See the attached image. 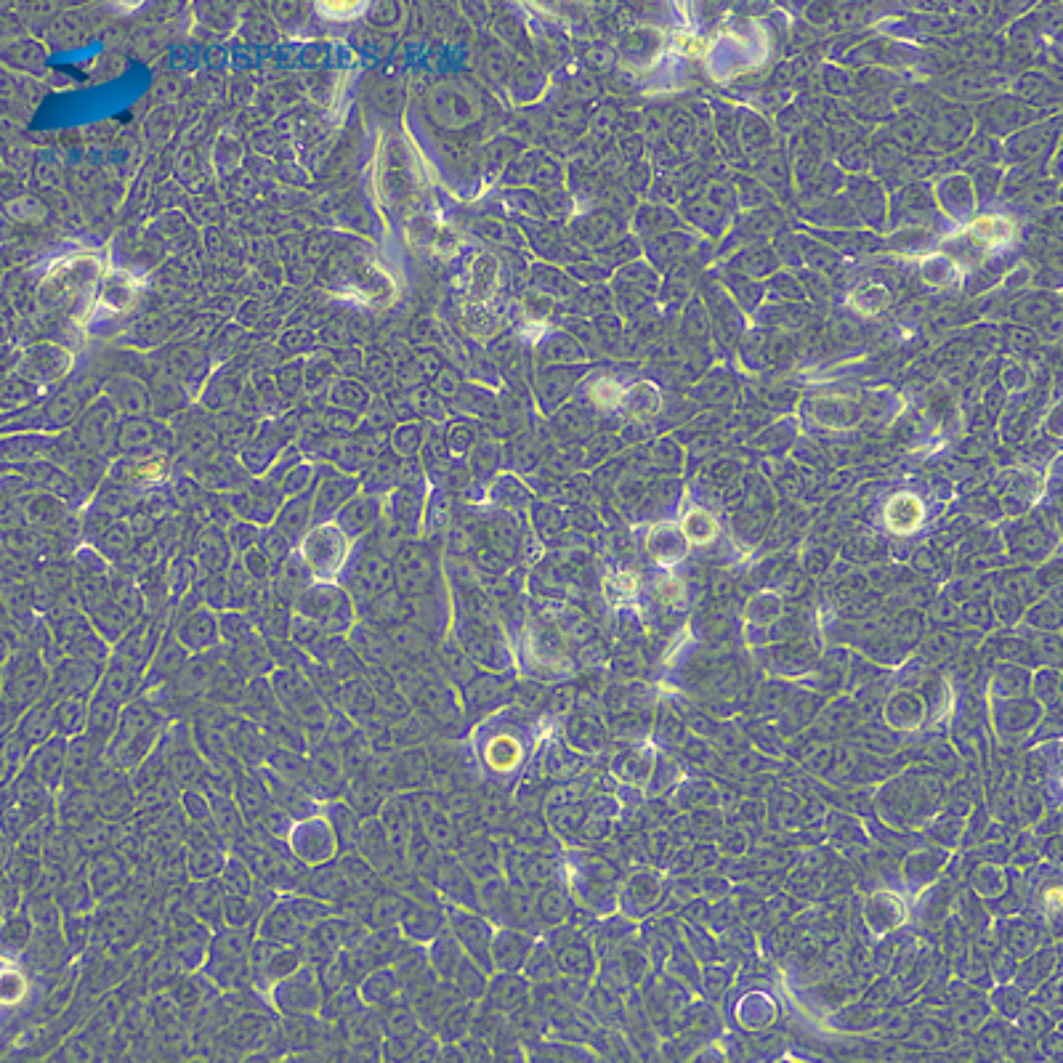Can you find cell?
Segmentation results:
<instances>
[{
    "label": "cell",
    "mask_w": 1063,
    "mask_h": 1063,
    "mask_svg": "<svg viewBox=\"0 0 1063 1063\" xmlns=\"http://www.w3.org/2000/svg\"><path fill=\"white\" fill-rule=\"evenodd\" d=\"M32 941V923L24 915H8L3 925V944L8 952H22Z\"/></svg>",
    "instance_id": "f546056e"
},
{
    "label": "cell",
    "mask_w": 1063,
    "mask_h": 1063,
    "mask_svg": "<svg viewBox=\"0 0 1063 1063\" xmlns=\"http://www.w3.org/2000/svg\"><path fill=\"white\" fill-rule=\"evenodd\" d=\"M88 705L83 697H59L54 707V731L59 737H78L88 729Z\"/></svg>",
    "instance_id": "44dd1931"
},
{
    "label": "cell",
    "mask_w": 1063,
    "mask_h": 1063,
    "mask_svg": "<svg viewBox=\"0 0 1063 1063\" xmlns=\"http://www.w3.org/2000/svg\"><path fill=\"white\" fill-rule=\"evenodd\" d=\"M357 484L349 482V479H327L325 484H319L317 497H314V524L319 521L330 519L333 513H338L343 505L349 503L354 492H357Z\"/></svg>",
    "instance_id": "ffe728a7"
},
{
    "label": "cell",
    "mask_w": 1063,
    "mask_h": 1063,
    "mask_svg": "<svg viewBox=\"0 0 1063 1063\" xmlns=\"http://www.w3.org/2000/svg\"><path fill=\"white\" fill-rule=\"evenodd\" d=\"M234 800H237V806H240L248 824H256L266 814V808L274 806L272 795L266 790V784L261 782L258 771H242L234 779Z\"/></svg>",
    "instance_id": "8fae6325"
},
{
    "label": "cell",
    "mask_w": 1063,
    "mask_h": 1063,
    "mask_svg": "<svg viewBox=\"0 0 1063 1063\" xmlns=\"http://www.w3.org/2000/svg\"><path fill=\"white\" fill-rule=\"evenodd\" d=\"M295 612L303 620H309L311 625L333 633V636H349V630L357 625L354 617V601L349 598V593H343L341 588H333V585H314V588H306L298 593V601H295Z\"/></svg>",
    "instance_id": "6da1fadb"
},
{
    "label": "cell",
    "mask_w": 1063,
    "mask_h": 1063,
    "mask_svg": "<svg viewBox=\"0 0 1063 1063\" xmlns=\"http://www.w3.org/2000/svg\"><path fill=\"white\" fill-rule=\"evenodd\" d=\"M341 798L357 811L359 819H370V816H378L383 800L388 798V790L370 776H359V779H349Z\"/></svg>",
    "instance_id": "2e32d148"
},
{
    "label": "cell",
    "mask_w": 1063,
    "mask_h": 1063,
    "mask_svg": "<svg viewBox=\"0 0 1063 1063\" xmlns=\"http://www.w3.org/2000/svg\"><path fill=\"white\" fill-rule=\"evenodd\" d=\"M970 234H973L976 240L986 242V245H997V242L1008 237V224H1005L1000 216H981L973 221Z\"/></svg>",
    "instance_id": "d6a6232c"
},
{
    "label": "cell",
    "mask_w": 1063,
    "mask_h": 1063,
    "mask_svg": "<svg viewBox=\"0 0 1063 1063\" xmlns=\"http://www.w3.org/2000/svg\"><path fill=\"white\" fill-rule=\"evenodd\" d=\"M48 686V668H35L30 673H19V676L6 678V702L16 707V710H24V707H32L43 697V691Z\"/></svg>",
    "instance_id": "e0dca14e"
},
{
    "label": "cell",
    "mask_w": 1063,
    "mask_h": 1063,
    "mask_svg": "<svg viewBox=\"0 0 1063 1063\" xmlns=\"http://www.w3.org/2000/svg\"><path fill=\"white\" fill-rule=\"evenodd\" d=\"M359 997H362V1002H367L370 1008H383V1005H391L394 1000L404 997L399 970L391 968V965L373 968V973H367V976L359 981Z\"/></svg>",
    "instance_id": "30bf717a"
},
{
    "label": "cell",
    "mask_w": 1063,
    "mask_h": 1063,
    "mask_svg": "<svg viewBox=\"0 0 1063 1063\" xmlns=\"http://www.w3.org/2000/svg\"><path fill=\"white\" fill-rule=\"evenodd\" d=\"M221 915H224V923L229 928H248L256 917V907H253V896H242V893H226L224 904H221Z\"/></svg>",
    "instance_id": "4316f807"
},
{
    "label": "cell",
    "mask_w": 1063,
    "mask_h": 1063,
    "mask_svg": "<svg viewBox=\"0 0 1063 1063\" xmlns=\"http://www.w3.org/2000/svg\"><path fill=\"white\" fill-rule=\"evenodd\" d=\"M521 758V750L516 745V739L511 737H497L492 739V745H487V763L497 771L513 769Z\"/></svg>",
    "instance_id": "f1b7e54d"
},
{
    "label": "cell",
    "mask_w": 1063,
    "mask_h": 1063,
    "mask_svg": "<svg viewBox=\"0 0 1063 1063\" xmlns=\"http://www.w3.org/2000/svg\"><path fill=\"white\" fill-rule=\"evenodd\" d=\"M303 561L311 569V575L319 580L341 575L343 564L349 559V537L333 524H317L301 545Z\"/></svg>",
    "instance_id": "7a4b0ae2"
},
{
    "label": "cell",
    "mask_w": 1063,
    "mask_h": 1063,
    "mask_svg": "<svg viewBox=\"0 0 1063 1063\" xmlns=\"http://www.w3.org/2000/svg\"><path fill=\"white\" fill-rule=\"evenodd\" d=\"M290 548H293V540H290L282 529H269L264 537H261V551L269 556L272 561H282L285 556L290 553Z\"/></svg>",
    "instance_id": "e575fe53"
},
{
    "label": "cell",
    "mask_w": 1063,
    "mask_h": 1063,
    "mask_svg": "<svg viewBox=\"0 0 1063 1063\" xmlns=\"http://www.w3.org/2000/svg\"><path fill=\"white\" fill-rule=\"evenodd\" d=\"M322 994L325 992L319 986L317 970L303 968V965L272 986V1002L282 1016H309L319 1010L325 1000Z\"/></svg>",
    "instance_id": "3957f363"
},
{
    "label": "cell",
    "mask_w": 1063,
    "mask_h": 1063,
    "mask_svg": "<svg viewBox=\"0 0 1063 1063\" xmlns=\"http://www.w3.org/2000/svg\"><path fill=\"white\" fill-rule=\"evenodd\" d=\"M67 737L48 739L46 745L38 747V753L32 755L30 771L32 776L38 779V784H43L46 790H56L59 782L64 779V769H67Z\"/></svg>",
    "instance_id": "ba28073f"
},
{
    "label": "cell",
    "mask_w": 1063,
    "mask_h": 1063,
    "mask_svg": "<svg viewBox=\"0 0 1063 1063\" xmlns=\"http://www.w3.org/2000/svg\"><path fill=\"white\" fill-rule=\"evenodd\" d=\"M101 683V662L86 660V657H72L64 660L54 670V691L62 697H83L94 694L96 686Z\"/></svg>",
    "instance_id": "52a82bcc"
},
{
    "label": "cell",
    "mask_w": 1063,
    "mask_h": 1063,
    "mask_svg": "<svg viewBox=\"0 0 1063 1063\" xmlns=\"http://www.w3.org/2000/svg\"><path fill=\"white\" fill-rule=\"evenodd\" d=\"M325 819L330 822V827H333L335 832V840H338V854L354 851V848H357L359 827H362V819H359L357 811H354L346 800H341V803H330V806H327Z\"/></svg>",
    "instance_id": "d6986e66"
},
{
    "label": "cell",
    "mask_w": 1063,
    "mask_h": 1063,
    "mask_svg": "<svg viewBox=\"0 0 1063 1063\" xmlns=\"http://www.w3.org/2000/svg\"><path fill=\"white\" fill-rule=\"evenodd\" d=\"M920 519H923V505L917 503L915 497H896L891 505H888V524H891L893 529H912L920 524Z\"/></svg>",
    "instance_id": "83f0119b"
},
{
    "label": "cell",
    "mask_w": 1063,
    "mask_h": 1063,
    "mask_svg": "<svg viewBox=\"0 0 1063 1063\" xmlns=\"http://www.w3.org/2000/svg\"><path fill=\"white\" fill-rule=\"evenodd\" d=\"M301 949L303 957H309L311 965H319L322 960L335 955L338 949H343L338 917H325V920L309 925V928H306V936L301 939Z\"/></svg>",
    "instance_id": "4fadbf2b"
},
{
    "label": "cell",
    "mask_w": 1063,
    "mask_h": 1063,
    "mask_svg": "<svg viewBox=\"0 0 1063 1063\" xmlns=\"http://www.w3.org/2000/svg\"><path fill=\"white\" fill-rule=\"evenodd\" d=\"M0 992H3V1002H6L8 1008L11 1005H16V1002H22L24 992H27V978H24L22 970H6V976H3V986H0Z\"/></svg>",
    "instance_id": "d590c367"
},
{
    "label": "cell",
    "mask_w": 1063,
    "mask_h": 1063,
    "mask_svg": "<svg viewBox=\"0 0 1063 1063\" xmlns=\"http://www.w3.org/2000/svg\"><path fill=\"white\" fill-rule=\"evenodd\" d=\"M221 883L226 885L229 893H242V896H253L256 891V875L248 867V862L242 856H229L221 867Z\"/></svg>",
    "instance_id": "d4e9b609"
},
{
    "label": "cell",
    "mask_w": 1063,
    "mask_h": 1063,
    "mask_svg": "<svg viewBox=\"0 0 1063 1063\" xmlns=\"http://www.w3.org/2000/svg\"><path fill=\"white\" fill-rule=\"evenodd\" d=\"M341 707H343V713L349 715L351 721L357 723L359 729H365V726H370V723L383 721V718H386L381 710V699H378L373 683H370V678H367V670L362 673V676L351 678V681H343Z\"/></svg>",
    "instance_id": "8992f818"
},
{
    "label": "cell",
    "mask_w": 1063,
    "mask_h": 1063,
    "mask_svg": "<svg viewBox=\"0 0 1063 1063\" xmlns=\"http://www.w3.org/2000/svg\"><path fill=\"white\" fill-rule=\"evenodd\" d=\"M349 891H351V885H349V880L343 877L338 862L317 864L314 870L306 872V877H303V883H301V893H309V896L322 899V901H341Z\"/></svg>",
    "instance_id": "5bb4252c"
},
{
    "label": "cell",
    "mask_w": 1063,
    "mask_h": 1063,
    "mask_svg": "<svg viewBox=\"0 0 1063 1063\" xmlns=\"http://www.w3.org/2000/svg\"><path fill=\"white\" fill-rule=\"evenodd\" d=\"M62 931H64V941L70 944V949L86 947L88 933H91V920H88V915H80V912H64Z\"/></svg>",
    "instance_id": "1f68e13d"
},
{
    "label": "cell",
    "mask_w": 1063,
    "mask_h": 1063,
    "mask_svg": "<svg viewBox=\"0 0 1063 1063\" xmlns=\"http://www.w3.org/2000/svg\"><path fill=\"white\" fill-rule=\"evenodd\" d=\"M375 519H378V503L373 497H351L349 503L338 511V524L335 527L351 540V537L365 535L367 529L375 524Z\"/></svg>",
    "instance_id": "ac0fdd59"
},
{
    "label": "cell",
    "mask_w": 1063,
    "mask_h": 1063,
    "mask_svg": "<svg viewBox=\"0 0 1063 1063\" xmlns=\"http://www.w3.org/2000/svg\"><path fill=\"white\" fill-rule=\"evenodd\" d=\"M288 843L293 854L306 864H325L333 862L338 854V840L325 816H303L295 819L293 830L288 835Z\"/></svg>",
    "instance_id": "277c9868"
},
{
    "label": "cell",
    "mask_w": 1063,
    "mask_h": 1063,
    "mask_svg": "<svg viewBox=\"0 0 1063 1063\" xmlns=\"http://www.w3.org/2000/svg\"><path fill=\"white\" fill-rule=\"evenodd\" d=\"M54 707V697H40L38 702L27 707V713L19 718L16 734L30 747L46 745L48 739H51V731H54Z\"/></svg>",
    "instance_id": "9a60e30c"
},
{
    "label": "cell",
    "mask_w": 1063,
    "mask_h": 1063,
    "mask_svg": "<svg viewBox=\"0 0 1063 1063\" xmlns=\"http://www.w3.org/2000/svg\"><path fill=\"white\" fill-rule=\"evenodd\" d=\"M176 638H179V644L184 646L187 652L202 654L218 644L221 630H218V620L213 617V612L197 609V612H192L189 617L181 620L179 630H176Z\"/></svg>",
    "instance_id": "9c48e42d"
},
{
    "label": "cell",
    "mask_w": 1063,
    "mask_h": 1063,
    "mask_svg": "<svg viewBox=\"0 0 1063 1063\" xmlns=\"http://www.w3.org/2000/svg\"><path fill=\"white\" fill-rule=\"evenodd\" d=\"M306 928L298 917L293 915V909L288 907V901L282 899L277 904L269 907L261 923H258V936L274 941H285V944H301V939L306 936Z\"/></svg>",
    "instance_id": "7c38bea8"
},
{
    "label": "cell",
    "mask_w": 1063,
    "mask_h": 1063,
    "mask_svg": "<svg viewBox=\"0 0 1063 1063\" xmlns=\"http://www.w3.org/2000/svg\"><path fill=\"white\" fill-rule=\"evenodd\" d=\"M349 644L357 649V654L362 657L367 668H383L394 670L399 662L404 660L399 649L391 641V633L381 630L373 622H357L354 628L349 630Z\"/></svg>",
    "instance_id": "5b68a950"
},
{
    "label": "cell",
    "mask_w": 1063,
    "mask_h": 1063,
    "mask_svg": "<svg viewBox=\"0 0 1063 1063\" xmlns=\"http://www.w3.org/2000/svg\"><path fill=\"white\" fill-rule=\"evenodd\" d=\"M181 803H184V814L197 824L213 822V803H210V795L205 790H184L181 792Z\"/></svg>",
    "instance_id": "4dcf8cb0"
},
{
    "label": "cell",
    "mask_w": 1063,
    "mask_h": 1063,
    "mask_svg": "<svg viewBox=\"0 0 1063 1063\" xmlns=\"http://www.w3.org/2000/svg\"><path fill=\"white\" fill-rule=\"evenodd\" d=\"M218 630H221V638L229 649H242V646L256 644V625L245 617V614L226 612L218 617Z\"/></svg>",
    "instance_id": "603a6c76"
},
{
    "label": "cell",
    "mask_w": 1063,
    "mask_h": 1063,
    "mask_svg": "<svg viewBox=\"0 0 1063 1063\" xmlns=\"http://www.w3.org/2000/svg\"><path fill=\"white\" fill-rule=\"evenodd\" d=\"M396 928H399V933L407 936V939H415V941L431 939V936H434V928H436L434 912L418 907L415 901L404 899L402 915H399V925H396Z\"/></svg>",
    "instance_id": "7402d4cb"
},
{
    "label": "cell",
    "mask_w": 1063,
    "mask_h": 1063,
    "mask_svg": "<svg viewBox=\"0 0 1063 1063\" xmlns=\"http://www.w3.org/2000/svg\"><path fill=\"white\" fill-rule=\"evenodd\" d=\"M232 532H237V537L232 535V543H234V548H237V551H248L250 545H253L258 540V529L250 527V524H245V521H242V524H237V527H232Z\"/></svg>",
    "instance_id": "8d00e7d4"
},
{
    "label": "cell",
    "mask_w": 1063,
    "mask_h": 1063,
    "mask_svg": "<svg viewBox=\"0 0 1063 1063\" xmlns=\"http://www.w3.org/2000/svg\"><path fill=\"white\" fill-rule=\"evenodd\" d=\"M309 479H311V468L309 466H301V468L295 466L293 471L288 474V479H285V484H282V487H285V492H288V495H295V492H303V487H306V482H309Z\"/></svg>",
    "instance_id": "74e56055"
},
{
    "label": "cell",
    "mask_w": 1063,
    "mask_h": 1063,
    "mask_svg": "<svg viewBox=\"0 0 1063 1063\" xmlns=\"http://www.w3.org/2000/svg\"><path fill=\"white\" fill-rule=\"evenodd\" d=\"M314 521V508H311L309 497H298L293 503H288L280 511V519H277V529H282L290 540H298L303 537V532L309 529V524Z\"/></svg>",
    "instance_id": "cb8c5ba5"
},
{
    "label": "cell",
    "mask_w": 1063,
    "mask_h": 1063,
    "mask_svg": "<svg viewBox=\"0 0 1063 1063\" xmlns=\"http://www.w3.org/2000/svg\"><path fill=\"white\" fill-rule=\"evenodd\" d=\"M32 747L24 742L19 734H14V737L8 739L6 747H3V761H6V782L14 776V771H19L24 766V761H27V755H30Z\"/></svg>",
    "instance_id": "836d02e7"
},
{
    "label": "cell",
    "mask_w": 1063,
    "mask_h": 1063,
    "mask_svg": "<svg viewBox=\"0 0 1063 1063\" xmlns=\"http://www.w3.org/2000/svg\"><path fill=\"white\" fill-rule=\"evenodd\" d=\"M1058 899H1061V893H1058V888H1050V891L1045 893V901H1048V909H1050V912H1056Z\"/></svg>",
    "instance_id": "f35d334b"
},
{
    "label": "cell",
    "mask_w": 1063,
    "mask_h": 1063,
    "mask_svg": "<svg viewBox=\"0 0 1063 1063\" xmlns=\"http://www.w3.org/2000/svg\"><path fill=\"white\" fill-rule=\"evenodd\" d=\"M428 577V564L423 556H418V551H410V553H404L402 551V559H399V569H396V580H399V588H402V593H407V596H415L420 588H423V582H426Z\"/></svg>",
    "instance_id": "484cf974"
}]
</instances>
